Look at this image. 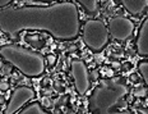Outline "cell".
Returning <instances> with one entry per match:
<instances>
[{
	"label": "cell",
	"instance_id": "obj_2",
	"mask_svg": "<svg viewBox=\"0 0 148 114\" xmlns=\"http://www.w3.org/2000/svg\"><path fill=\"white\" fill-rule=\"evenodd\" d=\"M0 57L28 77L41 76L45 70V59L41 54L17 45L0 48Z\"/></svg>",
	"mask_w": 148,
	"mask_h": 114
},
{
	"label": "cell",
	"instance_id": "obj_8",
	"mask_svg": "<svg viewBox=\"0 0 148 114\" xmlns=\"http://www.w3.org/2000/svg\"><path fill=\"white\" fill-rule=\"evenodd\" d=\"M19 114H46L44 110H42V108L38 105L37 103L35 104H31L27 108H24V109Z\"/></svg>",
	"mask_w": 148,
	"mask_h": 114
},
{
	"label": "cell",
	"instance_id": "obj_1",
	"mask_svg": "<svg viewBox=\"0 0 148 114\" xmlns=\"http://www.w3.org/2000/svg\"><path fill=\"white\" fill-rule=\"evenodd\" d=\"M81 23L75 4L55 3L46 7H8L0 9V30L17 40L24 30L46 31L58 40H73L78 36Z\"/></svg>",
	"mask_w": 148,
	"mask_h": 114
},
{
	"label": "cell",
	"instance_id": "obj_13",
	"mask_svg": "<svg viewBox=\"0 0 148 114\" xmlns=\"http://www.w3.org/2000/svg\"><path fill=\"white\" fill-rule=\"evenodd\" d=\"M147 94V90L146 88H139V90H137V91H134V96H144V95Z\"/></svg>",
	"mask_w": 148,
	"mask_h": 114
},
{
	"label": "cell",
	"instance_id": "obj_20",
	"mask_svg": "<svg viewBox=\"0 0 148 114\" xmlns=\"http://www.w3.org/2000/svg\"><path fill=\"white\" fill-rule=\"evenodd\" d=\"M133 97H134V95H129L128 96V101L130 103V101H133Z\"/></svg>",
	"mask_w": 148,
	"mask_h": 114
},
{
	"label": "cell",
	"instance_id": "obj_6",
	"mask_svg": "<svg viewBox=\"0 0 148 114\" xmlns=\"http://www.w3.org/2000/svg\"><path fill=\"white\" fill-rule=\"evenodd\" d=\"M72 76L74 79V85L78 91V94L84 95L89 88V73L87 67L82 60L72 61Z\"/></svg>",
	"mask_w": 148,
	"mask_h": 114
},
{
	"label": "cell",
	"instance_id": "obj_16",
	"mask_svg": "<svg viewBox=\"0 0 148 114\" xmlns=\"http://www.w3.org/2000/svg\"><path fill=\"white\" fill-rule=\"evenodd\" d=\"M89 78H91V79H97L98 78V72H97V70H93V72L89 75Z\"/></svg>",
	"mask_w": 148,
	"mask_h": 114
},
{
	"label": "cell",
	"instance_id": "obj_15",
	"mask_svg": "<svg viewBox=\"0 0 148 114\" xmlns=\"http://www.w3.org/2000/svg\"><path fill=\"white\" fill-rule=\"evenodd\" d=\"M7 5H9V0H0V8L4 9Z\"/></svg>",
	"mask_w": 148,
	"mask_h": 114
},
{
	"label": "cell",
	"instance_id": "obj_3",
	"mask_svg": "<svg viewBox=\"0 0 148 114\" xmlns=\"http://www.w3.org/2000/svg\"><path fill=\"white\" fill-rule=\"evenodd\" d=\"M109 28L97 19L87 21L83 26V41L93 51H101L109 42Z\"/></svg>",
	"mask_w": 148,
	"mask_h": 114
},
{
	"label": "cell",
	"instance_id": "obj_9",
	"mask_svg": "<svg viewBox=\"0 0 148 114\" xmlns=\"http://www.w3.org/2000/svg\"><path fill=\"white\" fill-rule=\"evenodd\" d=\"M79 3H81V5L88 12V13H96L97 9H98V4H97V1H95V0H87V1H86V0H82V1H79Z\"/></svg>",
	"mask_w": 148,
	"mask_h": 114
},
{
	"label": "cell",
	"instance_id": "obj_17",
	"mask_svg": "<svg viewBox=\"0 0 148 114\" xmlns=\"http://www.w3.org/2000/svg\"><path fill=\"white\" fill-rule=\"evenodd\" d=\"M130 79H132L133 82L138 81V76H137V75H132V76H130Z\"/></svg>",
	"mask_w": 148,
	"mask_h": 114
},
{
	"label": "cell",
	"instance_id": "obj_7",
	"mask_svg": "<svg viewBox=\"0 0 148 114\" xmlns=\"http://www.w3.org/2000/svg\"><path fill=\"white\" fill-rule=\"evenodd\" d=\"M124 5L132 14H139L148 5V1H124Z\"/></svg>",
	"mask_w": 148,
	"mask_h": 114
},
{
	"label": "cell",
	"instance_id": "obj_5",
	"mask_svg": "<svg viewBox=\"0 0 148 114\" xmlns=\"http://www.w3.org/2000/svg\"><path fill=\"white\" fill-rule=\"evenodd\" d=\"M134 24L130 19L124 17L112 18L109 23V33L118 41H124L133 33Z\"/></svg>",
	"mask_w": 148,
	"mask_h": 114
},
{
	"label": "cell",
	"instance_id": "obj_19",
	"mask_svg": "<svg viewBox=\"0 0 148 114\" xmlns=\"http://www.w3.org/2000/svg\"><path fill=\"white\" fill-rule=\"evenodd\" d=\"M112 67H114V68H119L120 64L118 63V61H114V63H112Z\"/></svg>",
	"mask_w": 148,
	"mask_h": 114
},
{
	"label": "cell",
	"instance_id": "obj_18",
	"mask_svg": "<svg viewBox=\"0 0 148 114\" xmlns=\"http://www.w3.org/2000/svg\"><path fill=\"white\" fill-rule=\"evenodd\" d=\"M75 50H77V46H74V45H72V46L69 48V53H74Z\"/></svg>",
	"mask_w": 148,
	"mask_h": 114
},
{
	"label": "cell",
	"instance_id": "obj_14",
	"mask_svg": "<svg viewBox=\"0 0 148 114\" xmlns=\"http://www.w3.org/2000/svg\"><path fill=\"white\" fill-rule=\"evenodd\" d=\"M47 63H49V66H54L55 63H56V57L55 55H49L47 57Z\"/></svg>",
	"mask_w": 148,
	"mask_h": 114
},
{
	"label": "cell",
	"instance_id": "obj_21",
	"mask_svg": "<svg viewBox=\"0 0 148 114\" xmlns=\"http://www.w3.org/2000/svg\"><path fill=\"white\" fill-rule=\"evenodd\" d=\"M4 103V99H3V96H0V104Z\"/></svg>",
	"mask_w": 148,
	"mask_h": 114
},
{
	"label": "cell",
	"instance_id": "obj_4",
	"mask_svg": "<svg viewBox=\"0 0 148 114\" xmlns=\"http://www.w3.org/2000/svg\"><path fill=\"white\" fill-rule=\"evenodd\" d=\"M35 95H36L35 91L31 87H27V86H22V87L15 88L10 100H9L5 114H15L24 104H27L29 100L35 99Z\"/></svg>",
	"mask_w": 148,
	"mask_h": 114
},
{
	"label": "cell",
	"instance_id": "obj_11",
	"mask_svg": "<svg viewBox=\"0 0 148 114\" xmlns=\"http://www.w3.org/2000/svg\"><path fill=\"white\" fill-rule=\"evenodd\" d=\"M3 73H4V75H10L12 73V66L10 64H4V66H3Z\"/></svg>",
	"mask_w": 148,
	"mask_h": 114
},
{
	"label": "cell",
	"instance_id": "obj_10",
	"mask_svg": "<svg viewBox=\"0 0 148 114\" xmlns=\"http://www.w3.org/2000/svg\"><path fill=\"white\" fill-rule=\"evenodd\" d=\"M38 36H26V41L31 44L33 48H41L44 45V40H40Z\"/></svg>",
	"mask_w": 148,
	"mask_h": 114
},
{
	"label": "cell",
	"instance_id": "obj_12",
	"mask_svg": "<svg viewBox=\"0 0 148 114\" xmlns=\"http://www.w3.org/2000/svg\"><path fill=\"white\" fill-rule=\"evenodd\" d=\"M0 90L1 91H7V90H9V84L7 81H0Z\"/></svg>",
	"mask_w": 148,
	"mask_h": 114
}]
</instances>
